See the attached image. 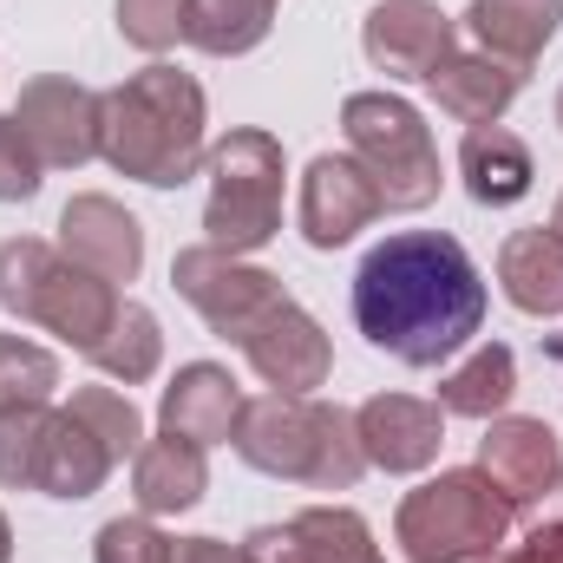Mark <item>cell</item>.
<instances>
[{
  "mask_svg": "<svg viewBox=\"0 0 563 563\" xmlns=\"http://www.w3.org/2000/svg\"><path fill=\"white\" fill-rule=\"evenodd\" d=\"M558 119H563V106H558Z\"/></svg>",
  "mask_w": 563,
  "mask_h": 563,
  "instance_id": "836d02e7",
  "label": "cell"
},
{
  "mask_svg": "<svg viewBox=\"0 0 563 563\" xmlns=\"http://www.w3.org/2000/svg\"><path fill=\"white\" fill-rule=\"evenodd\" d=\"M184 33L210 53H243L269 33V0H190Z\"/></svg>",
  "mask_w": 563,
  "mask_h": 563,
  "instance_id": "603a6c76",
  "label": "cell"
},
{
  "mask_svg": "<svg viewBox=\"0 0 563 563\" xmlns=\"http://www.w3.org/2000/svg\"><path fill=\"white\" fill-rule=\"evenodd\" d=\"M511 387H518L511 347H478V354L439 387V407H445V413H472V420H485V413H498V407L511 400Z\"/></svg>",
  "mask_w": 563,
  "mask_h": 563,
  "instance_id": "7402d4cb",
  "label": "cell"
},
{
  "mask_svg": "<svg viewBox=\"0 0 563 563\" xmlns=\"http://www.w3.org/2000/svg\"><path fill=\"white\" fill-rule=\"evenodd\" d=\"M505 295L525 308V314H558L563 308V243L531 230V236H511L505 250Z\"/></svg>",
  "mask_w": 563,
  "mask_h": 563,
  "instance_id": "ac0fdd59",
  "label": "cell"
},
{
  "mask_svg": "<svg viewBox=\"0 0 563 563\" xmlns=\"http://www.w3.org/2000/svg\"><path fill=\"white\" fill-rule=\"evenodd\" d=\"M472 33L511 59H531L558 33V0H472Z\"/></svg>",
  "mask_w": 563,
  "mask_h": 563,
  "instance_id": "ffe728a7",
  "label": "cell"
},
{
  "mask_svg": "<svg viewBox=\"0 0 563 563\" xmlns=\"http://www.w3.org/2000/svg\"><path fill=\"white\" fill-rule=\"evenodd\" d=\"M243 347H250L256 374H263V380H276V387H314V380H321V367H328L321 328H314L301 308H288V301H282L276 314L243 341Z\"/></svg>",
  "mask_w": 563,
  "mask_h": 563,
  "instance_id": "4fadbf2b",
  "label": "cell"
},
{
  "mask_svg": "<svg viewBox=\"0 0 563 563\" xmlns=\"http://www.w3.org/2000/svg\"><path fill=\"white\" fill-rule=\"evenodd\" d=\"M511 563H563V525L538 531V538H531V544H525V551H518Z\"/></svg>",
  "mask_w": 563,
  "mask_h": 563,
  "instance_id": "4dcf8cb0",
  "label": "cell"
},
{
  "mask_svg": "<svg viewBox=\"0 0 563 563\" xmlns=\"http://www.w3.org/2000/svg\"><path fill=\"white\" fill-rule=\"evenodd\" d=\"M53 387V361L40 347H20V341H0V400L13 407H40Z\"/></svg>",
  "mask_w": 563,
  "mask_h": 563,
  "instance_id": "d4e9b609",
  "label": "cell"
},
{
  "mask_svg": "<svg viewBox=\"0 0 563 563\" xmlns=\"http://www.w3.org/2000/svg\"><path fill=\"white\" fill-rule=\"evenodd\" d=\"M139 498H144V511H184V505L203 498V459H197L190 439L177 445V432H170L164 445L144 452L139 459Z\"/></svg>",
  "mask_w": 563,
  "mask_h": 563,
  "instance_id": "44dd1931",
  "label": "cell"
},
{
  "mask_svg": "<svg viewBox=\"0 0 563 563\" xmlns=\"http://www.w3.org/2000/svg\"><path fill=\"white\" fill-rule=\"evenodd\" d=\"M361 445H367L374 465L413 472V465H426L439 452V413L420 407V400H400V394L374 400V407H361Z\"/></svg>",
  "mask_w": 563,
  "mask_h": 563,
  "instance_id": "5bb4252c",
  "label": "cell"
},
{
  "mask_svg": "<svg viewBox=\"0 0 563 563\" xmlns=\"http://www.w3.org/2000/svg\"><path fill=\"white\" fill-rule=\"evenodd\" d=\"M243 459L282 472V478H314V485H347L361 472V459L347 452V420L328 407H301V400H263L243 413L236 432Z\"/></svg>",
  "mask_w": 563,
  "mask_h": 563,
  "instance_id": "277c9868",
  "label": "cell"
},
{
  "mask_svg": "<svg viewBox=\"0 0 563 563\" xmlns=\"http://www.w3.org/2000/svg\"><path fill=\"white\" fill-rule=\"evenodd\" d=\"M217 197H210V243L217 250H256L276 236L282 203V151L263 132H236L210 157Z\"/></svg>",
  "mask_w": 563,
  "mask_h": 563,
  "instance_id": "8992f818",
  "label": "cell"
},
{
  "mask_svg": "<svg viewBox=\"0 0 563 563\" xmlns=\"http://www.w3.org/2000/svg\"><path fill=\"white\" fill-rule=\"evenodd\" d=\"M86 426H99V445L112 452V459H125V452H139V413L125 407V400H112V394H79V407H73Z\"/></svg>",
  "mask_w": 563,
  "mask_h": 563,
  "instance_id": "484cf974",
  "label": "cell"
},
{
  "mask_svg": "<svg viewBox=\"0 0 563 563\" xmlns=\"http://www.w3.org/2000/svg\"><path fill=\"white\" fill-rule=\"evenodd\" d=\"M347 139L367 157V177H374L380 203L420 210L426 197L439 190V157H432L420 112L407 99H380V92L347 99Z\"/></svg>",
  "mask_w": 563,
  "mask_h": 563,
  "instance_id": "5b68a950",
  "label": "cell"
},
{
  "mask_svg": "<svg viewBox=\"0 0 563 563\" xmlns=\"http://www.w3.org/2000/svg\"><path fill=\"white\" fill-rule=\"evenodd\" d=\"M0 563H7V525H0Z\"/></svg>",
  "mask_w": 563,
  "mask_h": 563,
  "instance_id": "1f68e13d",
  "label": "cell"
},
{
  "mask_svg": "<svg viewBox=\"0 0 563 563\" xmlns=\"http://www.w3.org/2000/svg\"><path fill=\"white\" fill-rule=\"evenodd\" d=\"M66 250H79L86 263H99V276H112V282H125L132 269H139V256H144L139 223L119 217L106 197H86V203L66 210Z\"/></svg>",
  "mask_w": 563,
  "mask_h": 563,
  "instance_id": "e0dca14e",
  "label": "cell"
},
{
  "mask_svg": "<svg viewBox=\"0 0 563 563\" xmlns=\"http://www.w3.org/2000/svg\"><path fill=\"white\" fill-rule=\"evenodd\" d=\"M498 485L478 472H452L439 485H426L400 511V538L413 563H465L492 551L511 525V498H492Z\"/></svg>",
  "mask_w": 563,
  "mask_h": 563,
  "instance_id": "3957f363",
  "label": "cell"
},
{
  "mask_svg": "<svg viewBox=\"0 0 563 563\" xmlns=\"http://www.w3.org/2000/svg\"><path fill=\"white\" fill-rule=\"evenodd\" d=\"M445 46H452V26L439 7L426 0H387L374 20H367V53L374 66L387 73H407V79H432L445 66Z\"/></svg>",
  "mask_w": 563,
  "mask_h": 563,
  "instance_id": "30bf717a",
  "label": "cell"
},
{
  "mask_svg": "<svg viewBox=\"0 0 563 563\" xmlns=\"http://www.w3.org/2000/svg\"><path fill=\"white\" fill-rule=\"evenodd\" d=\"M243 413L236 387L223 367H184L177 387L164 394V426L190 445H210V439H230V420Z\"/></svg>",
  "mask_w": 563,
  "mask_h": 563,
  "instance_id": "2e32d148",
  "label": "cell"
},
{
  "mask_svg": "<svg viewBox=\"0 0 563 563\" xmlns=\"http://www.w3.org/2000/svg\"><path fill=\"white\" fill-rule=\"evenodd\" d=\"M20 132L40 144V157H53V164H79L86 151H92V92H79V86H66V79H46V86H33L26 99H20Z\"/></svg>",
  "mask_w": 563,
  "mask_h": 563,
  "instance_id": "7c38bea8",
  "label": "cell"
},
{
  "mask_svg": "<svg viewBox=\"0 0 563 563\" xmlns=\"http://www.w3.org/2000/svg\"><path fill=\"white\" fill-rule=\"evenodd\" d=\"M170 551L177 544H164L151 525H125L119 518V525L99 531V563H170Z\"/></svg>",
  "mask_w": 563,
  "mask_h": 563,
  "instance_id": "f1b7e54d",
  "label": "cell"
},
{
  "mask_svg": "<svg viewBox=\"0 0 563 563\" xmlns=\"http://www.w3.org/2000/svg\"><path fill=\"white\" fill-rule=\"evenodd\" d=\"M250 563H380L367 551V525L354 511H308L288 531H256Z\"/></svg>",
  "mask_w": 563,
  "mask_h": 563,
  "instance_id": "8fae6325",
  "label": "cell"
},
{
  "mask_svg": "<svg viewBox=\"0 0 563 563\" xmlns=\"http://www.w3.org/2000/svg\"><path fill=\"white\" fill-rule=\"evenodd\" d=\"M40 190V157L20 119H0V197H33Z\"/></svg>",
  "mask_w": 563,
  "mask_h": 563,
  "instance_id": "83f0119b",
  "label": "cell"
},
{
  "mask_svg": "<svg viewBox=\"0 0 563 563\" xmlns=\"http://www.w3.org/2000/svg\"><path fill=\"white\" fill-rule=\"evenodd\" d=\"M478 321H485V276L459 236L400 230L380 250H367L354 276V328L407 367L452 361L478 334Z\"/></svg>",
  "mask_w": 563,
  "mask_h": 563,
  "instance_id": "6da1fadb",
  "label": "cell"
},
{
  "mask_svg": "<svg viewBox=\"0 0 563 563\" xmlns=\"http://www.w3.org/2000/svg\"><path fill=\"white\" fill-rule=\"evenodd\" d=\"M459 164H465V190H472L478 203H492V210L518 203V197L531 190V177H538V170H531V151L511 139L505 125H472Z\"/></svg>",
  "mask_w": 563,
  "mask_h": 563,
  "instance_id": "9a60e30c",
  "label": "cell"
},
{
  "mask_svg": "<svg viewBox=\"0 0 563 563\" xmlns=\"http://www.w3.org/2000/svg\"><path fill=\"white\" fill-rule=\"evenodd\" d=\"M374 210H380V190H374V177H367L361 164H347V157H314V164H308V190H301V236H308L314 250L347 243Z\"/></svg>",
  "mask_w": 563,
  "mask_h": 563,
  "instance_id": "ba28073f",
  "label": "cell"
},
{
  "mask_svg": "<svg viewBox=\"0 0 563 563\" xmlns=\"http://www.w3.org/2000/svg\"><path fill=\"white\" fill-rule=\"evenodd\" d=\"M170 563H250V558H236L230 544H217V538H190V544H177L170 551Z\"/></svg>",
  "mask_w": 563,
  "mask_h": 563,
  "instance_id": "f546056e",
  "label": "cell"
},
{
  "mask_svg": "<svg viewBox=\"0 0 563 563\" xmlns=\"http://www.w3.org/2000/svg\"><path fill=\"white\" fill-rule=\"evenodd\" d=\"M558 230H563V210H558Z\"/></svg>",
  "mask_w": 563,
  "mask_h": 563,
  "instance_id": "d6a6232c",
  "label": "cell"
},
{
  "mask_svg": "<svg viewBox=\"0 0 563 563\" xmlns=\"http://www.w3.org/2000/svg\"><path fill=\"white\" fill-rule=\"evenodd\" d=\"M177 288L210 314L217 334H236V341H250V334L282 308L276 276H263V269H236V263H223L217 250H190V256H177Z\"/></svg>",
  "mask_w": 563,
  "mask_h": 563,
  "instance_id": "52a82bcc",
  "label": "cell"
},
{
  "mask_svg": "<svg viewBox=\"0 0 563 563\" xmlns=\"http://www.w3.org/2000/svg\"><path fill=\"white\" fill-rule=\"evenodd\" d=\"M518 66H498V59H445L426 86L459 112V119H472V125H485L492 112H505V99L518 92Z\"/></svg>",
  "mask_w": 563,
  "mask_h": 563,
  "instance_id": "d6986e66",
  "label": "cell"
},
{
  "mask_svg": "<svg viewBox=\"0 0 563 563\" xmlns=\"http://www.w3.org/2000/svg\"><path fill=\"white\" fill-rule=\"evenodd\" d=\"M99 139L106 157L119 170H132L144 184L170 190L190 177L197 164V139H203V92L170 73V66H151L144 79H132L125 92L106 99V119H99Z\"/></svg>",
  "mask_w": 563,
  "mask_h": 563,
  "instance_id": "7a4b0ae2",
  "label": "cell"
},
{
  "mask_svg": "<svg viewBox=\"0 0 563 563\" xmlns=\"http://www.w3.org/2000/svg\"><path fill=\"white\" fill-rule=\"evenodd\" d=\"M478 465H485V478H492L511 505H531V498H544V492H558V485H563L558 432H551V426H538V420L498 426V432L485 439Z\"/></svg>",
  "mask_w": 563,
  "mask_h": 563,
  "instance_id": "9c48e42d",
  "label": "cell"
},
{
  "mask_svg": "<svg viewBox=\"0 0 563 563\" xmlns=\"http://www.w3.org/2000/svg\"><path fill=\"white\" fill-rule=\"evenodd\" d=\"M112 334H119V341H92V361H99L106 374H125V380L151 374V361H157V328H151V314L125 301V308L112 314Z\"/></svg>",
  "mask_w": 563,
  "mask_h": 563,
  "instance_id": "cb8c5ba5",
  "label": "cell"
},
{
  "mask_svg": "<svg viewBox=\"0 0 563 563\" xmlns=\"http://www.w3.org/2000/svg\"><path fill=\"white\" fill-rule=\"evenodd\" d=\"M184 7L190 0H119V26L139 46H170L184 33Z\"/></svg>",
  "mask_w": 563,
  "mask_h": 563,
  "instance_id": "4316f807",
  "label": "cell"
}]
</instances>
